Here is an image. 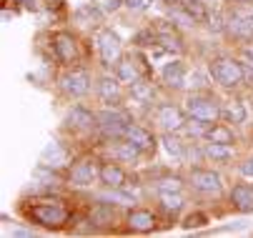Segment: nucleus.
Returning a JSON list of instances; mask_svg holds the SVG:
<instances>
[{"instance_id": "obj_6", "label": "nucleus", "mask_w": 253, "mask_h": 238, "mask_svg": "<svg viewBox=\"0 0 253 238\" xmlns=\"http://www.w3.org/2000/svg\"><path fill=\"white\" fill-rule=\"evenodd\" d=\"M191 183H193V188H198L203 193H221V188H223L221 176L213 171H203V168H193L191 171Z\"/></svg>"}, {"instance_id": "obj_20", "label": "nucleus", "mask_w": 253, "mask_h": 238, "mask_svg": "<svg viewBox=\"0 0 253 238\" xmlns=\"http://www.w3.org/2000/svg\"><path fill=\"white\" fill-rule=\"evenodd\" d=\"M118 78H103L98 83V93L100 98L105 100V103H113V100H118Z\"/></svg>"}, {"instance_id": "obj_33", "label": "nucleus", "mask_w": 253, "mask_h": 238, "mask_svg": "<svg viewBox=\"0 0 253 238\" xmlns=\"http://www.w3.org/2000/svg\"><path fill=\"white\" fill-rule=\"evenodd\" d=\"M126 5L133 8V10H143V8L148 5V0H126Z\"/></svg>"}, {"instance_id": "obj_19", "label": "nucleus", "mask_w": 253, "mask_h": 238, "mask_svg": "<svg viewBox=\"0 0 253 238\" xmlns=\"http://www.w3.org/2000/svg\"><path fill=\"white\" fill-rule=\"evenodd\" d=\"M68 120H70V125H76V128H93V125H98L95 120V116L90 113V111H85V108H73L70 111V116H68Z\"/></svg>"}, {"instance_id": "obj_28", "label": "nucleus", "mask_w": 253, "mask_h": 238, "mask_svg": "<svg viewBox=\"0 0 253 238\" xmlns=\"http://www.w3.org/2000/svg\"><path fill=\"white\" fill-rule=\"evenodd\" d=\"M133 98H138L140 100V103H146V100H151L153 98V90L146 85V83H133Z\"/></svg>"}, {"instance_id": "obj_15", "label": "nucleus", "mask_w": 253, "mask_h": 238, "mask_svg": "<svg viewBox=\"0 0 253 238\" xmlns=\"http://www.w3.org/2000/svg\"><path fill=\"white\" fill-rule=\"evenodd\" d=\"M163 80L166 85L170 88H183L186 85V71H183V63L180 60H173L163 68Z\"/></svg>"}, {"instance_id": "obj_34", "label": "nucleus", "mask_w": 253, "mask_h": 238, "mask_svg": "<svg viewBox=\"0 0 253 238\" xmlns=\"http://www.w3.org/2000/svg\"><path fill=\"white\" fill-rule=\"evenodd\" d=\"M243 58H246V63L253 68V48H246V50H243Z\"/></svg>"}, {"instance_id": "obj_36", "label": "nucleus", "mask_w": 253, "mask_h": 238, "mask_svg": "<svg viewBox=\"0 0 253 238\" xmlns=\"http://www.w3.org/2000/svg\"><path fill=\"white\" fill-rule=\"evenodd\" d=\"M166 3H180V0H166Z\"/></svg>"}, {"instance_id": "obj_30", "label": "nucleus", "mask_w": 253, "mask_h": 238, "mask_svg": "<svg viewBox=\"0 0 253 238\" xmlns=\"http://www.w3.org/2000/svg\"><path fill=\"white\" fill-rule=\"evenodd\" d=\"M208 25H211V30H215V33H221L226 25H223V20H221V15L218 13H213L211 18H208Z\"/></svg>"}, {"instance_id": "obj_35", "label": "nucleus", "mask_w": 253, "mask_h": 238, "mask_svg": "<svg viewBox=\"0 0 253 238\" xmlns=\"http://www.w3.org/2000/svg\"><path fill=\"white\" fill-rule=\"evenodd\" d=\"M23 5L25 8H35V3H30V0H23Z\"/></svg>"}, {"instance_id": "obj_14", "label": "nucleus", "mask_w": 253, "mask_h": 238, "mask_svg": "<svg viewBox=\"0 0 253 238\" xmlns=\"http://www.w3.org/2000/svg\"><path fill=\"white\" fill-rule=\"evenodd\" d=\"M126 141H130L138 151H151L153 148V135L148 133V130H143L140 125H128V130H126Z\"/></svg>"}, {"instance_id": "obj_11", "label": "nucleus", "mask_w": 253, "mask_h": 238, "mask_svg": "<svg viewBox=\"0 0 253 238\" xmlns=\"http://www.w3.org/2000/svg\"><path fill=\"white\" fill-rule=\"evenodd\" d=\"M231 200L241 213H253V186H246V183L236 186L231 191Z\"/></svg>"}, {"instance_id": "obj_2", "label": "nucleus", "mask_w": 253, "mask_h": 238, "mask_svg": "<svg viewBox=\"0 0 253 238\" xmlns=\"http://www.w3.org/2000/svg\"><path fill=\"white\" fill-rule=\"evenodd\" d=\"M186 111H188L191 118H198V120H203L208 125H213L215 120H218V116H221L218 106H215V100L208 98V95H191L186 100Z\"/></svg>"}, {"instance_id": "obj_29", "label": "nucleus", "mask_w": 253, "mask_h": 238, "mask_svg": "<svg viewBox=\"0 0 253 238\" xmlns=\"http://www.w3.org/2000/svg\"><path fill=\"white\" fill-rule=\"evenodd\" d=\"M158 188H161V191H178V193H180V178H163V181L158 183Z\"/></svg>"}, {"instance_id": "obj_21", "label": "nucleus", "mask_w": 253, "mask_h": 238, "mask_svg": "<svg viewBox=\"0 0 253 238\" xmlns=\"http://www.w3.org/2000/svg\"><path fill=\"white\" fill-rule=\"evenodd\" d=\"M180 8H183L186 13H191L196 18V23H203V20L211 18L206 5H203V0H180Z\"/></svg>"}, {"instance_id": "obj_13", "label": "nucleus", "mask_w": 253, "mask_h": 238, "mask_svg": "<svg viewBox=\"0 0 253 238\" xmlns=\"http://www.w3.org/2000/svg\"><path fill=\"white\" fill-rule=\"evenodd\" d=\"M55 58L60 63H65V65L76 60V43H73V38H70L68 33L55 36Z\"/></svg>"}, {"instance_id": "obj_4", "label": "nucleus", "mask_w": 253, "mask_h": 238, "mask_svg": "<svg viewBox=\"0 0 253 238\" xmlns=\"http://www.w3.org/2000/svg\"><path fill=\"white\" fill-rule=\"evenodd\" d=\"M98 125L105 135H113V138H121L126 135L128 125H130V118L123 113V111H103L98 116Z\"/></svg>"}, {"instance_id": "obj_16", "label": "nucleus", "mask_w": 253, "mask_h": 238, "mask_svg": "<svg viewBox=\"0 0 253 238\" xmlns=\"http://www.w3.org/2000/svg\"><path fill=\"white\" fill-rule=\"evenodd\" d=\"M100 181L108 188H121L126 183V173L121 171L118 165H113V163H103L100 165Z\"/></svg>"}, {"instance_id": "obj_8", "label": "nucleus", "mask_w": 253, "mask_h": 238, "mask_svg": "<svg viewBox=\"0 0 253 238\" xmlns=\"http://www.w3.org/2000/svg\"><path fill=\"white\" fill-rule=\"evenodd\" d=\"M226 30L238 40H253V13H236L228 20Z\"/></svg>"}, {"instance_id": "obj_3", "label": "nucleus", "mask_w": 253, "mask_h": 238, "mask_svg": "<svg viewBox=\"0 0 253 238\" xmlns=\"http://www.w3.org/2000/svg\"><path fill=\"white\" fill-rule=\"evenodd\" d=\"M30 218L38 221L45 228H60L68 221V211L63 206H53V203H41V206H33L30 208Z\"/></svg>"}, {"instance_id": "obj_17", "label": "nucleus", "mask_w": 253, "mask_h": 238, "mask_svg": "<svg viewBox=\"0 0 253 238\" xmlns=\"http://www.w3.org/2000/svg\"><path fill=\"white\" fill-rule=\"evenodd\" d=\"M128 226H130L133 231L148 233V231H153L156 218H153L151 211H130V216H128Z\"/></svg>"}, {"instance_id": "obj_23", "label": "nucleus", "mask_w": 253, "mask_h": 238, "mask_svg": "<svg viewBox=\"0 0 253 238\" xmlns=\"http://www.w3.org/2000/svg\"><path fill=\"white\" fill-rule=\"evenodd\" d=\"M223 118L228 123H243L246 120V108H243L241 100H231V103L223 108Z\"/></svg>"}, {"instance_id": "obj_26", "label": "nucleus", "mask_w": 253, "mask_h": 238, "mask_svg": "<svg viewBox=\"0 0 253 238\" xmlns=\"http://www.w3.org/2000/svg\"><path fill=\"white\" fill-rule=\"evenodd\" d=\"M163 148H166V153H168L170 158H175V160L183 158V146H180V141H175L170 133L163 138Z\"/></svg>"}, {"instance_id": "obj_1", "label": "nucleus", "mask_w": 253, "mask_h": 238, "mask_svg": "<svg viewBox=\"0 0 253 238\" xmlns=\"http://www.w3.org/2000/svg\"><path fill=\"white\" fill-rule=\"evenodd\" d=\"M211 76L215 83H221L223 88H236L243 83V65L228 58H221L211 65Z\"/></svg>"}, {"instance_id": "obj_5", "label": "nucleus", "mask_w": 253, "mask_h": 238, "mask_svg": "<svg viewBox=\"0 0 253 238\" xmlns=\"http://www.w3.org/2000/svg\"><path fill=\"white\" fill-rule=\"evenodd\" d=\"M98 50L103 58V65H113L121 58V38L113 30H100L98 33Z\"/></svg>"}, {"instance_id": "obj_32", "label": "nucleus", "mask_w": 253, "mask_h": 238, "mask_svg": "<svg viewBox=\"0 0 253 238\" xmlns=\"http://www.w3.org/2000/svg\"><path fill=\"white\" fill-rule=\"evenodd\" d=\"M206 221V216H201V213H196V216H188V221H186V228H193V226H201Z\"/></svg>"}, {"instance_id": "obj_10", "label": "nucleus", "mask_w": 253, "mask_h": 238, "mask_svg": "<svg viewBox=\"0 0 253 238\" xmlns=\"http://www.w3.org/2000/svg\"><path fill=\"white\" fill-rule=\"evenodd\" d=\"M100 176V171H95V163L93 160H81L73 165L70 171V183L76 186H93V181Z\"/></svg>"}, {"instance_id": "obj_18", "label": "nucleus", "mask_w": 253, "mask_h": 238, "mask_svg": "<svg viewBox=\"0 0 253 238\" xmlns=\"http://www.w3.org/2000/svg\"><path fill=\"white\" fill-rule=\"evenodd\" d=\"M116 78L121 83H128V85H133L138 80V71H135V65H133V58H123L116 65Z\"/></svg>"}, {"instance_id": "obj_22", "label": "nucleus", "mask_w": 253, "mask_h": 238, "mask_svg": "<svg viewBox=\"0 0 253 238\" xmlns=\"http://www.w3.org/2000/svg\"><path fill=\"white\" fill-rule=\"evenodd\" d=\"M206 138L211 143H226V146H231L233 143V133L226 125H213L211 130H206Z\"/></svg>"}, {"instance_id": "obj_7", "label": "nucleus", "mask_w": 253, "mask_h": 238, "mask_svg": "<svg viewBox=\"0 0 253 238\" xmlns=\"http://www.w3.org/2000/svg\"><path fill=\"white\" fill-rule=\"evenodd\" d=\"M60 85H63V90H65L68 95L81 98V95H85V93L90 90V78H88L85 71H73V73L63 76Z\"/></svg>"}, {"instance_id": "obj_27", "label": "nucleus", "mask_w": 253, "mask_h": 238, "mask_svg": "<svg viewBox=\"0 0 253 238\" xmlns=\"http://www.w3.org/2000/svg\"><path fill=\"white\" fill-rule=\"evenodd\" d=\"M138 153H140V151H138V148H135V146H133L130 141L116 148V156H118L121 160H128V163H135V158H138Z\"/></svg>"}, {"instance_id": "obj_25", "label": "nucleus", "mask_w": 253, "mask_h": 238, "mask_svg": "<svg viewBox=\"0 0 253 238\" xmlns=\"http://www.w3.org/2000/svg\"><path fill=\"white\" fill-rule=\"evenodd\" d=\"M206 156H208V158H215V160H228V158L233 156V148L226 146V143H208Z\"/></svg>"}, {"instance_id": "obj_12", "label": "nucleus", "mask_w": 253, "mask_h": 238, "mask_svg": "<svg viewBox=\"0 0 253 238\" xmlns=\"http://www.w3.org/2000/svg\"><path fill=\"white\" fill-rule=\"evenodd\" d=\"M65 160H68V153H65V148L58 143V141H50L45 148H43V153H41V163L43 165H55V168H60V165H65Z\"/></svg>"}, {"instance_id": "obj_24", "label": "nucleus", "mask_w": 253, "mask_h": 238, "mask_svg": "<svg viewBox=\"0 0 253 238\" xmlns=\"http://www.w3.org/2000/svg\"><path fill=\"white\" fill-rule=\"evenodd\" d=\"M161 203L166 211H180L183 208V196L178 191H161Z\"/></svg>"}, {"instance_id": "obj_9", "label": "nucleus", "mask_w": 253, "mask_h": 238, "mask_svg": "<svg viewBox=\"0 0 253 238\" xmlns=\"http://www.w3.org/2000/svg\"><path fill=\"white\" fill-rule=\"evenodd\" d=\"M158 123L166 133H173V130H180L186 125V118L175 106H161L158 108Z\"/></svg>"}, {"instance_id": "obj_31", "label": "nucleus", "mask_w": 253, "mask_h": 238, "mask_svg": "<svg viewBox=\"0 0 253 238\" xmlns=\"http://www.w3.org/2000/svg\"><path fill=\"white\" fill-rule=\"evenodd\" d=\"M241 173L246 178H253V158H248L246 163H241Z\"/></svg>"}]
</instances>
